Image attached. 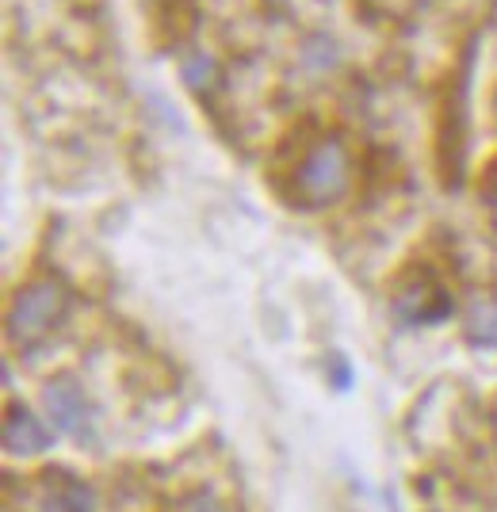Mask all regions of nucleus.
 I'll return each instance as SVG.
<instances>
[{"label": "nucleus", "instance_id": "nucleus-1", "mask_svg": "<svg viewBox=\"0 0 497 512\" xmlns=\"http://www.w3.org/2000/svg\"><path fill=\"white\" fill-rule=\"evenodd\" d=\"M69 310V295H65L62 283L54 279H43V283H31L23 287L16 302H12V314H8V337L23 348L39 344L65 318Z\"/></svg>", "mask_w": 497, "mask_h": 512}, {"label": "nucleus", "instance_id": "nucleus-2", "mask_svg": "<svg viewBox=\"0 0 497 512\" xmlns=\"http://www.w3.org/2000/svg\"><path fill=\"white\" fill-rule=\"evenodd\" d=\"M348 188V150L337 138H325L306 153L303 169L295 176V199L303 207H329Z\"/></svg>", "mask_w": 497, "mask_h": 512}, {"label": "nucleus", "instance_id": "nucleus-3", "mask_svg": "<svg viewBox=\"0 0 497 512\" xmlns=\"http://www.w3.org/2000/svg\"><path fill=\"white\" fill-rule=\"evenodd\" d=\"M448 310H452V299L429 272L402 283L398 295H394V314L402 321H410V325H433V321L448 318Z\"/></svg>", "mask_w": 497, "mask_h": 512}, {"label": "nucleus", "instance_id": "nucleus-4", "mask_svg": "<svg viewBox=\"0 0 497 512\" xmlns=\"http://www.w3.org/2000/svg\"><path fill=\"white\" fill-rule=\"evenodd\" d=\"M46 413L50 421L62 428L65 436L73 440H92V406L85 402L81 386L69 383V379H58V383L46 386Z\"/></svg>", "mask_w": 497, "mask_h": 512}, {"label": "nucleus", "instance_id": "nucleus-5", "mask_svg": "<svg viewBox=\"0 0 497 512\" xmlns=\"http://www.w3.org/2000/svg\"><path fill=\"white\" fill-rule=\"evenodd\" d=\"M50 444V432L39 417H31L27 409H12L4 421V448L12 455H39Z\"/></svg>", "mask_w": 497, "mask_h": 512}, {"label": "nucleus", "instance_id": "nucleus-6", "mask_svg": "<svg viewBox=\"0 0 497 512\" xmlns=\"http://www.w3.org/2000/svg\"><path fill=\"white\" fill-rule=\"evenodd\" d=\"M43 501L50 512H92L96 501H92V490L77 478H50L43 490Z\"/></svg>", "mask_w": 497, "mask_h": 512}, {"label": "nucleus", "instance_id": "nucleus-7", "mask_svg": "<svg viewBox=\"0 0 497 512\" xmlns=\"http://www.w3.org/2000/svg\"><path fill=\"white\" fill-rule=\"evenodd\" d=\"M467 337H471V344H478V348H497V299H482L471 306Z\"/></svg>", "mask_w": 497, "mask_h": 512}, {"label": "nucleus", "instance_id": "nucleus-8", "mask_svg": "<svg viewBox=\"0 0 497 512\" xmlns=\"http://www.w3.org/2000/svg\"><path fill=\"white\" fill-rule=\"evenodd\" d=\"M184 81L195 92H211L218 85V65L211 54H188L184 58Z\"/></svg>", "mask_w": 497, "mask_h": 512}]
</instances>
